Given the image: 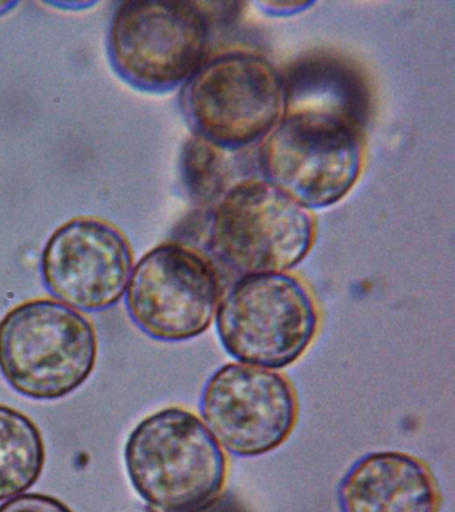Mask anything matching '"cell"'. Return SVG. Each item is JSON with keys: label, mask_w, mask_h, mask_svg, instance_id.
Returning <instances> with one entry per match:
<instances>
[{"label": "cell", "mask_w": 455, "mask_h": 512, "mask_svg": "<svg viewBox=\"0 0 455 512\" xmlns=\"http://www.w3.org/2000/svg\"><path fill=\"white\" fill-rule=\"evenodd\" d=\"M131 483L159 512H205L226 486L227 456L194 412L163 408L143 419L125 448Z\"/></svg>", "instance_id": "1"}, {"label": "cell", "mask_w": 455, "mask_h": 512, "mask_svg": "<svg viewBox=\"0 0 455 512\" xmlns=\"http://www.w3.org/2000/svg\"><path fill=\"white\" fill-rule=\"evenodd\" d=\"M97 358L93 323L59 300H29L0 322V372L27 398H65L90 378Z\"/></svg>", "instance_id": "2"}, {"label": "cell", "mask_w": 455, "mask_h": 512, "mask_svg": "<svg viewBox=\"0 0 455 512\" xmlns=\"http://www.w3.org/2000/svg\"><path fill=\"white\" fill-rule=\"evenodd\" d=\"M314 240L311 211L265 179L231 186L207 222L211 254L241 276L289 272L310 254Z\"/></svg>", "instance_id": "3"}, {"label": "cell", "mask_w": 455, "mask_h": 512, "mask_svg": "<svg viewBox=\"0 0 455 512\" xmlns=\"http://www.w3.org/2000/svg\"><path fill=\"white\" fill-rule=\"evenodd\" d=\"M214 320L231 358L277 371L306 354L321 323L314 295L289 272L241 276L222 296Z\"/></svg>", "instance_id": "4"}, {"label": "cell", "mask_w": 455, "mask_h": 512, "mask_svg": "<svg viewBox=\"0 0 455 512\" xmlns=\"http://www.w3.org/2000/svg\"><path fill=\"white\" fill-rule=\"evenodd\" d=\"M182 108L195 136L225 151L243 150L263 142L285 115L282 74L257 52H225L187 80Z\"/></svg>", "instance_id": "5"}, {"label": "cell", "mask_w": 455, "mask_h": 512, "mask_svg": "<svg viewBox=\"0 0 455 512\" xmlns=\"http://www.w3.org/2000/svg\"><path fill=\"white\" fill-rule=\"evenodd\" d=\"M210 24L201 4L127 0L114 12L109 56L114 70L138 90L185 86L206 60Z\"/></svg>", "instance_id": "6"}, {"label": "cell", "mask_w": 455, "mask_h": 512, "mask_svg": "<svg viewBox=\"0 0 455 512\" xmlns=\"http://www.w3.org/2000/svg\"><path fill=\"white\" fill-rule=\"evenodd\" d=\"M259 164L266 182L307 210H322L341 202L361 176V130L335 116L285 114L263 140Z\"/></svg>", "instance_id": "7"}, {"label": "cell", "mask_w": 455, "mask_h": 512, "mask_svg": "<svg viewBox=\"0 0 455 512\" xmlns=\"http://www.w3.org/2000/svg\"><path fill=\"white\" fill-rule=\"evenodd\" d=\"M222 296L213 262L193 247L170 242L135 264L126 306L143 334L159 342H185L209 330Z\"/></svg>", "instance_id": "8"}, {"label": "cell", "mask_w": 455, "mask_h": 512, "mask_svg": "<svg viewBox=\"0 0 455 512\" xmlns=\"http://www.w3.org/2000/svg\"><path fill=\"white\" fill-rule=\"evenodd\" d=\"M203 423L223 450L255 458L281 447L298 422L297 392L277 370L229 363L207 380L199 398Z\"/></svg>", "instance_id": "9"}, {"label": "cell", "mask_w": 455, "mask_h": 512, "mask_svg": "<svg viewBox=\"0 0 455 512\" xmlns=\"http://www.w3.org/2000/svg\"><path fill=\"white\" fill-rule=\"evenodd\" d=\"M134 254L129 240L105 220L77 218L47 240L43 283L55 300L74 310L105 311L126 294Z\"/></svg>", "instance_id": "10"}, {"label": "cell", "mask_w": 455, "mask_h": 512, "mask_svg": "<svg viewBox=\"0 0 455 512\" xmlns=\"http://www.w3.org/2000/svg\"><path fill=\"white\" fill-rule=\"evenodd\" d=\"M337 499L341 512H439L442 500L430 468L401 451L359 458L343 475Z\"/></svg>", "instance_id": "11"}, {"label": "cell", "mask_w": 455, "mask_h": 512, "mask_svg": "<svg viewBox=\"0 0 455 512\" xmlns=\"http://www.w3.org/2000/svg\"><path fill=\"white\" fill-rule=\"evenodd\" d=\"M285 114L335 116L363 130L369 118V88L357 68L335 56H310L282 75Z\"/></svg>", "instance_id": "12"}, {"label": "cell", "mask_w": 455, "mask_h": 512, "mask_svg": "<svg viewBox=\"0 0 455 512\" xmlns=\"http://www.w3.org/2000/svg\"><path fill=\"white\" fill-rule=\"evenodd\" d=\"M45 462V442L37 424L23 412L0 404V500L29 491Z\"/></svg>", "instance_id": "13"}, {"label": "cell", "mask_w": 455, "mask_h": 512, "mask_svg": "<svg viewBox=\"0 0 455 512\" xmlns=\"http://www.w3.org/2000/svg\"><path fill=\"white\" fill-rule=\"evenodd\" d=\"M226 152L213 143L193 136L187 140L181 155L183 186L191 200L199 206H214L227 188Z\"/></svg>", "instance_id": "14"}, {"label": "cell", "mask_w": 455, "mask_h": 512, "mask_svg": "<svg viewBox=\"0 0 455 512\" xmlns=\"http://www.w3.org/2000/svg\"><path fill=\"white\" fill-rule=\"evenodd\" d=\"M0 512H73L61 500L43 494H22L7 500Z\"/></svg>", "instance_id": "15"}, {"label": "cell", "mask_w": 455, "mask_h": 512, "mask_svg": "<svg viewBox=\"0 0 455 512\" xmlns=\"http://www.w3.org/2000/svg\"><path fill=\"white\" fill-rule=\"evenodd\" d=\"M314 2H285V0H270V2H259L258 6L262 8L266 14L275 16H289L298 14V12L306 11L307 8L313 6Z\"/></svg>", "instance_id": "16"}, {"label": "cell", "mask_w": 455, "mask_h": 512, "mask_svg": "<svg viewBox=\"0 0 455 512\" xmlns=\"http://www.w3.org/2000/svg\"><path fill=\"white\" fill-rule=\"evenodd\" d=\"M15 6H18V2H11V0H0V16L7 14V12L13 11Z\"/></svg>", "instance_id": "17"}]
</instances>
